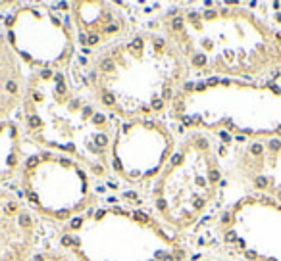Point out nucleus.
<instances>
[{
  "label": "nucleus",
  "mask_w": 281,
  "mask_h": 261,
  "mask_svg": "<svg viewBox=\"0 0 281 261\" xmlns=\"http://www.w3.org/2000/svg\"><path fill=\"white\" fill-rule=\"evenodd\" d=\"M45 229L18 190L0 186V261H31L42 248Z\"/></svg>",
  "instance_id": "obj_10"
},
{
  "label": "nucleus",
  "mask_w": 281,
  "mask_h": 261,
  "mask_svg": "<svg viewBox=\"0 0 281 261\" xmlns=\"http://www.w3.org/2000/svg\"><path fill=\"white\" fill-rule=\"evenodd\" d=\"M221 186V152L208 133L185 130L145 206L171 233L189 238L214 209Z\"/></svg>",
  "instance_id": "obj_5"
},
{
  "label": "nucleus",
  "mask_w": 281,
  "mask_h": 261,
  "mask_svg": "<svg viewBox=\"0 0 281 261\" xmlns=\"http://www.w3.org/2000/svg\"><path fill=\"white\" fill-rule=\"evenodd\" d=\"M27 71L19 63L0 21V121L16 117L25 92Z\"/></svg>",
  "instance_id": "obj_11"
},
{
  "label": "nucleus",
  "mask_w": 281,
  "mask_h": 261,
  "mask_svg": "<svg viewBox=\"0 0 281 261\" xmlns=\"http://www.w3.org/2000/svg\"><path fill=\"white\" fill-rule=\"evenodd\" d=\"M18 192L42 223L56 229L83 217L106 200L102 184L79 161L31 146L19 173Z\"/></svg>",
  "instance_id": "obj_6"
},
{
  "label": "nucleus",
  "mask_w": 281,
  "mask_h": 261,
  "mask_svg": "<svg viewBox=\"0 0 281 261\" xmlns=\"http://www.w3.org/2000/svg\"><path fill=\"white\" fill-rule=\"evenodd\" d=\"M68 16L75 29L79 52L91 54L133 35L139 23L123 2L73 0L68 2Z\"/></svg>",
  "instance_id": "obj_9"
},
{
  "label": "nucleus",
  "mask_w": 281,
  "mask_h": 261,
  "mask_svg": "<svg viewBox=\"0 0 281 261\" xmlns=\"http://www.w3.org/2000/svg\"><path fill=\"white\" fill-rule=\"evenodd\" d=\"M16 117L31 148L75 159L110 196L135 200L123 194L110 167L116 119L98 110L73 85L68 71L42 69L27 73Z\"/></svg>",
  "instance_id": "obj_2"
},
{
  "label": "nucleus",
  "mask_w": 281,
  "mask_h": 261,
  "mask_svg": "<svg viewBox=\"0 0 281 261\" xmlns=\"http://www.w3.org/2000/svg\"><path fill=\"white\" fill-rule=\"evenodd\" d=\"M162 33L183 54L193 81L256 75L268 63L262 25L239 6L170 4L141 25Z\"/></svg>",
  "instance_id": "obj_3"
},
{
  "label": "nucleus",
  "mask_w": 281,
  "mask_h": 261,
  "mask_svg": "<svg viewBox=\"0 0 281 261\" xmlns=\"http://www.w3.org/2000/svg\"><path fill=\"white\" fill-rule=\"evenodd\" d=\"M179 138L168 119L116 121L110 146L114 180L129 198L145 196L174 156Z\"/></svg>",
  "instance_id": "obj_8"
},
{
  "label": "nucleus",
  "mask_w": 281,
  "mask_h": 261,
  "mask_svg": "<svg viewBox=\"0 0 281 261\" xmlns=\"http://www.w3.org/2000/svg\"><path fill=\"white\" fill-rule=\"evenodd\" d=\"M6 39L27 73L69 71L79 52L68 2H19L2 21Z\"/></svg>",
  "instance_id": "obj_7"
},
{
  "label": "nucleus",
  "mask_w": 281,
  "mask_h": 261,
  "mask_svg": "<svg viewBox=\"0 0 281 261\" xmlns=\"http://www.w3.org/2000/svg\"><path fill=\"white\" fill-rule=\"evenodd\" d=\"M27 148L29 146L18 117L0 121V186L2 188L18 190Z\"/></svg>",
  "instance_id": "obj_12"
},
{
  "label": "nucleus",
  "mask_w": 281,
  "mask_h": 261,
  "mask_svg": "<svg viewBox=\"0 0 281 261\" xmlns=\"http://www.w3.org/2000/svg\"><path fill=\"white\" fill-rule=\"evenodd\" d=\"M50 244L79 261H187V236L171 233L141 202L108 198L83 217L56 229Z\"/></svg>",
  "instance_id": "obj_4"
},
{
  "label": "nucleus",
  "mask_w": 281,
  "mask_h": 261,
  "mask_svg": "<svg viewBox=\"0 0 281 261\" xmlns=\"http://www.w3.org/2000/svg\"><path fill=\"white\" fill-rule=\"evenodd\" d=\"M31 261H79L75 255H71L69 252L58 248V246L45 242V246L31 257Z\"/></svg>",
  "instance_id": "obj_13"
},
{
  "label": "nucleus",
  "mask_w": 281,
  "mask_h": 261,
  "mask_svg": "<svg viewBox=\"0 0 281 261\" xmlns=\"http://www.w3.org/2000/svg\"><path fill=\"white\" fill-rule=\"evenodd\" d=\"M68 73L98 110L116 121L166 119L177 94L193 81L179 48L148 27L96 52H77Z\"/></svg>",
  "instance_id": "obj_1"
}]
</instances>
